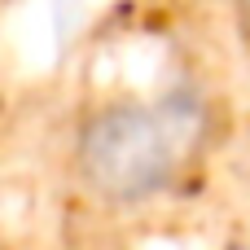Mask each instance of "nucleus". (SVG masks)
<instances>
[{
	"mask_svg": "<svg viewBox=\"0 0 250 250\" xmlns=\"http://www.w3.org/2000/svg\"><path fill=\"white\" fill-rule=\"evenodd\" d=\"M220 119V101L198 83L101 101L75 123L70 180L110 211L149 207L207 163Z\"/></svg>",
	"mask_w": 250,
	"mask_h": 250,
	"instance_id": "obj_1",
	"label": "nucleus"
},
{
	"mask_svg": "<svg viewBox=\"0 0 250 250\" xmlns=\"http://www.w3.org/2000/svg\"><path fill=\"white\" fill-rule=\"evenodd\" d=\"M233 35H237V48L250 66V0H233Z\"/></svg>",
	"mask_w": 250,
	"mask_h": 250,
	"instance_id": "obj_2",
	"label": "nucleus"
}]
</instances>
